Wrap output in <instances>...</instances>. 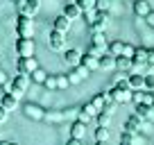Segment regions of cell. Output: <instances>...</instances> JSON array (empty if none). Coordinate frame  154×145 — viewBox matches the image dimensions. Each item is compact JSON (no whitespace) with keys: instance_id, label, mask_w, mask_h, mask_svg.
<instances>
[{"instance_id":"cell-12","label":"cell","mask_w":154,"mask_h":145,"mask_svg":"<svg viewBox=\"0 0 154 145\" xmlns=\"http://www.w3.org/2000/svg\"><path fill=\"white\" fill-rule=\"evenodd\" d=\"M70 23H72V20H68L63 14H59L57 18L52 20V29H54V32H61V34H68V29H70Z\"/></svg>"},{"instance_id":"cell-26","label":"cell","mask_w":154,"mask_h":145,"mask_svg":"<svg viewBox=\"0 0 154 145\" xmlns=\"http://www.w3.org/2000/svg\"><path fill=\"white\" fill-rule=\"evenodd\" d=\"M109 122H111V111L109 109H104V111L97 113V125L100 127H109Z\"/></svg>"},{"instance_id":"cell-48","label":"cell","mask_w":154,"mask_h":145,"mask_svg":"<svg viewBox=\"0 0 154 145\" xmlns=\"http://www.w3.org/2000/svg\"><path fill=\"white\" fill-rule=\"evenodd\" d=\"M131 2H138V0H131Z\"/></svg>"},{"instance_id":"cell-43","label":"cell","mask_w":154,"mask_h":145,"mask_svg":"<svg viewBox=\"0 0 154 145\" xmlns=\"http://www.w3.org/2000/svg\"><path fill=\"white\" fill-rule=\"evenodd\" d=\"M5 120H7V109L0 104V122H5Z\"/></svg>"},{"instance_id":"cell-16","label":"cell","mask_w":154,"mask_h":145,"mask_svg":"<svg viewBox=\"0 0 154 145\" xmlns=\"http://www.w3.org/2000/svg\"><path fill=\"white\" fill-rule=\"evenodd\" d=\"M111 100V95L109 93H97V95H93V100H91V104L95 106L97 111H104L106 109V102Z\"/></svg>"},{"instance_id":"cell-51","label":"cell","mask_w":154,"mask_h":145,"mask_svg":"<svg viewBox=\"0 0 154 145\" xmlns=\"http://www.w3.org/2000/svg\"><path fill=\"white\" fill-rule=\"evenodd\" d=\"M14 145H16V143H14Z\"/></svg>"},{"instance_id":"cell-18","label":"cell","mask_w":154,"mask_h":145,"mask_svg":"<svg viewBox=\"0 0 154 145\" xmlns=\"http://www.w3.org/2000/svg\"><path fill=\"white\" fill-rule=\"evenodd\" d=\"M149 11H152V9H149V2H147V0H138V2H134V14L138 16V18H145Z\"/></svg>"},{"instance_id":"cell-2","label":"cell","mask_w":154,"mask_h":145,"mask_svg":"<svg viewBox=\"0 0 154 145\" xmlns=\"http://www.w3.org/2000/svg\"><path fill=\"white\" fill-rule=\"evenodd\" d=\"M16 52H18L20 59L34 57V52H36V43H34V39H18V41H16Z\"/></svg>"},{"instance_id":"cell-39","label":"cell","mask_w":154,"mask_h":145,"mask_svg":"<svg viewBox=\"0 0 154 145\" xmlns=\"http://www.w3.org/2000/svg\"><path fill=\"white\" fill-rule=\"evenodd\" d=\"M143 104H145V106H149V109H152V106H154V93H152V91H145Z\"/></svg>"},{"instance_id":"cell-29","label":"cell","mask_w":154,"mask_h":145,"mask_svg":"<svg viewBox=\"0 0 154 145\" xmlns=\"http://www.w3.org/2000/svg\"><path fill=\"white\" fill-rule=\"evenodd\" d=\"M138 120H140V118H136V116H131V118H129V120H127V122H125V131H129V134H134V131H136V129H138Z\"/></svg>"},{"instance_id":"cell-45","label":"cell","mask_w":154,"mask_h":145,"mask_svg":"<svg viewBox=\"0 0 154 145\" xmlns=\"http://www.w3.org/2000/svg\"><path fill=\"white\" fill-rule=\"evenodd\" d=\"M66 145H82V143H79V140H75V138H68Z\"/></svg>"},{"instance_id":"cell-24","label":"cell","mask_w":154,"mask_h":145,"mask_svg":"<svg viewBox=\"0 0 154 145\" xmlns=\"http://www.w3.org/2000/svg\"><path fill=\"white\" fill-rule=\"evenodd\" d=\"M93 45H97V48H102L104 52H109V43H106L104 34H93Z\"/></svg>"},{"instance_id":"cell-44","label":"cell","mask_w":154,"mask_h":145,"mask_svg":"<svg viewBox=\"0 0 154 145\" xmlns=\"http://www.w3.org/2000/svg\"><path fill=\"white\" fill-rule=\"evenodd\" d=\"M5 82H9V79H7V72L2 70V68H0V86H2Z\"/></svg>"},{"instance_id":"cell-5","label":"cell","mask_w":154,"mask_h":145,"mask_svg":"<svg viewBox=\"0 0 154 145\" xmlns=\"http://www.w3.org/2000/svg\"><path fill=\"white\" fill-rule=\"evenodd\" d=\"M48 45H50L52 50H57V52L66 50V34H61V32H54V29H50V36H48Z\"/></svg>"},{"instance_id":"cell-6","label":"cell","mask_w":154,"mask_h":145,"mask_svg":"<svg viewBox=\"0 0 154 145\" xmlns=\"http://www.w3.org/2000/svg\"><path fill=\"white\" fill-rule=\"evenodd\" d=\"M97 109L91 104V102H86V104H82V109H79V113H77V120L84 122V125H88L91 122V118H97Z\"/></svg>"},{"instance_id":"cell-1","label":"cell","mask_w":154,"mask_h":145,"mask_svg":"<svg viewBox=\"0 0 154 145\" xmlns=\"http://www.w3.org/2000/svg\"><path fill=\"white\" fill-rule=\"evenodd\" d=\"M16 34H18V39H32V34H34V20H32V16L18 14V18H16Z\"/></svg>"},{"instance_id":"cell-19","label":"cell","mask_w":154,"mask_h":145,"mask_svg":"<svg viewBox=\"0 0 154 145\" xmlns=\"http://www.w3.org/2000/svg\"><path fill=\"white\" fill-rule=\"evenodd\" d=\"M131 66H134V61H131L129 57H116V68H118V70L120 72H131Z\"/></svg>"},{"instance_id":"cell-49","label":"cell","mask_w":154,"mask_h":145,"mask_svg":"<svg viewBox=\"0 0 154 145\" xmlns=\"http://www.w3.org/2000/svg\"><path fill=\"white\" fill-rule=\"evenodd\" d=\"M0 2H5V0H0Z\"/></svg>"},{"instance_id":"cell-46","label":"cell","mask_w":154,"mask_h":145,"mask_svg":"<svg viewBox=\"0 0 154 145\" xmlns=\"http://www.w3.org/2000/svg\"><path fill=\"white\" fill-rule=\"evenodd\" d=\"M0 145H14V143H9V140H0Z\"/></svg>"},{"instance_id":"cell-21","label":"cell","mask_w":154,"mask_h":145,"mask_svg":"<svg viewBox=\"0 0 154 145\" xmlns=\"http://www.w3.org/2000/svg\"><path fill=\"white\" fill-rule=\"evenodd\" d=\"M100 68H104V70H111V68H116V57L113 54H102V59H100Z\"/></svg>"},{"instance_id":"cell-23","label":"cell","mask_w":154,"mask_h":145,"mask_svg":"<svg viewBox=\"0 0 154 145\" xmlns=\"http://www.w3.org/2000/svg\"><path fill=\"white\" fill-rule=\"evenodd\" d=\"M95 2H97V0H75V5L82 9V14H86V11L95 9Z\"/></svg>"},{"instance_id":"cell-38","label":"cell","mask_w":154,"mask_h":145,"mask_svg":"<svg viewBox=\"0 0 154 145\" xmlns=\"http://www.w3.org/2000/svg\"><path fill=\"white\" fill-rule=\"evenodd\" d=\"M116 88H120V91H131V88H129V82H127V75L116 82Z\"/></svg>"},{"instance_id":"cell-9","label":"cell","mask_w":154,"mask_h":145,"mask_svg":"<svg viewBox=\"0 0 154 145\" xmlns=\"http://www.w3.org/2000/svg\"><path fill=\"white\" fill-rule=\"evenodd\" d=\"M79 61H82V52H79L77 48L63 50V63H66V66L75 68V66H79Z\"/></svg>"},{"instance_id":"cell-17","label":"cell","mask_w":154,"mask_h":145,"mask_svg":"<svg viewBox=\"0 0 154 145\" xmlns=\"http://www.w3.org/2000/svg\"><path fill=\"white\" fill-rule=\"evenodd\" d=\"M79 66H84V68H88V70H97L100 68V59H95V57H91V54H82V61H79Z\"/></svg>"},{"instance_id":"cell-14","label":"cell","mask_w":154,"mask_h":145,"mask_svg":"<svg viewBox=\"0 0 154 145\" xmlns=\"http://www.w3.org/2000/svg\"><path fill=\"white\" fill-rule=\"evenodd\" d=\"M84 136H86V125H84V122H79V120H75V122L70 125V138L82 140Z\"/></svg>"},{"instance_id":"cell-10","label":"cell","mask_w":154,"mask_h":145,"mask_svg":"<svg viewBox=\"0 0 154 145\" xmlns=\"http://www.w3.org/2000/svg\"><path fill=\"white\" fill-rule=\"evenodd\" d=\"M88 75H91V70L84 66H75L70 72H68V79H70V84H79L82 79H86Z\"/></svg>"},{"instance_id":"cell-11","label":"cell","mask_w":154,"mask_h":145,"mask_svg":"<svg viewBox=\"0 0 154 145\" xmlns=\"http://www.w3.org/2000/svg\"><path fill=\"white\" fill-rule=\"evenodd\" d=\"M127 82H129V88H131V91H143V86H145V75H140V72H129V75H127Z\"/></svg>"},{"instance_id":"cell-3","label":"cell","mask_w":154,"mask_h":145,"mask_svg":"<svg viewBox=\"0 0 154 145\" xmlns=\"http://www.w3.org/2000/svg\"><path fill=\"white\" fill-rule=\"evenodd\" d=\"M16 70H18V75H32L34 70H38V61L36 57H27V59H18V63H16Z\"/></svg>"},{"instance_id":"cell-28","label":"cell","mask_w":154,"mask_h":145,"mask_svg":"<svg viewBox=\"0 0 154 145\" xmlns=\"http://www.w3.org/2000/svg\"><path fill=\"white\" fill-rule=\"evenodd\" d=\"M25 116H27V118H41L43 113H41V109H38V106L25 104Z\"/></svg>"},{"instance_id":"cell-8","label":"cell","mask_w":154,"mask_h":145,"mask_svg":"<svg viewBox=\"0 0 154 145\" xmlns=\"http://www.w3.org/2000/svg\"><path fill=\"white\" fill-rule=\"evenodd\" d=\"M109 14H100L97 11V18L95 20H91V32L93 34H104V29H106V25H109Z\"/></svg>"},{"instance_id":"cell-27","label":"cell","mask_w":154,"mask_h":145,"mask_svg":"<svg viewBox=\"0 0 154 145\" xmlns=\"http://www.w3.org/2000/svg\"><path fill=\"white\" fill-rule=\"evenodd\" d=\"M45 79H48V72H45L43 68H38V70H34V72H32V82H36V84H45Z\"/></svg>"},{"instance_id":"cell-36","label":"cell","mask_w":154,"mask_h":145,"mask_svg":"<svg viewBox=\"0 0 154 145\" xmlns=\"http://www.w3.org/2000/svg\"><path fill=\"white\" fill-rule=\"evenodd\" d=\"M134 54H136V45H131V43H125V50H122V57H129V59H134Z\"/></svg>"},{"instance_id":"cell-31","label":"cell","mask_w":154,"mask_h":145,"mask_svg":"<svg viewBox=\"0 0 154 145\" xmlns=\"http://www.w3.org/2000/svg\"><path fill=\"white\" fill-rule=\"evenodd\" d=\"M136 143V136L129 134V131H122L120 134V145H134Z\"/></svg>"},{"instance_id":"cell-15","label":"cell","mask_w":154,"mask_h":145,"mask_svg":"<svg viewBox=\"0 0 154 145\" xmlns=\"http://www.w3.org/2000/svg\"><path fill=\"white\" fill-rule=\"evenodd\" d=\"M63 16H66L68 20H75V18H79V14H82V9L75 5V2H66L63 5V11H61Z\"/></svg>"},{"instance_id":"cell-40","label":"cell","mask_w":154,"mask_h":145,"mask_svg":"<svg viewBox=\"0 0 154 145\" xmlns=\"http://www.w3.org/2000/svg\"><path fill=\"white\" fill-rule=\"evenodd\" d=\"M43 86L50 88V91H52V88H57V75H48V79H45Z\"/></svg>"},{"instance_id":"cell-4","label":"cell","mask_w":154,"mask_h":145,"mask_svg":"<svg viewBox=\"0 0 154 145\" xmlns=\"http://www.w3.org/2000/svg\"><path fill=\"white\" fill-rule=\"evenodd\" d=\"M29 82H32V79H29L27 75H16V77H14V82H11V93H14L16 97H20L25 91H27Z\"/></svg>"},{"instance_id":"cell-50","label":"cell","mask_w":154,"mask_h":145,"mask_svg":"<svg viewBox=\"0 0 154 145\" xmlns=\"http://www.w3.org/2000/svg\"><path fill=\"white\" fill-rule=\"evenodd\" d=\"M16 2H20V0H16Z\"/></svg>"},{"instance_id":"cell-7","label":"cell","mask_w":154,"mask_h":145,"mask_svg":"<svg viewBox=\"0 0 154 145\" xmlns=\"http://www.w3.org/2000/svg\"><path fill=\"white\" fill-rule=\"evenodd\" d=\"M16 7H18V14L34 16L38 11V7H41V2H38V0H20V2H16Z\"/></svg>"},{"instance_id":"cell-34","label":"cell","mask_w":154,"mask_h":145,"mask_svg":"<svg viewBox=\"0 0 154 145\" xmlns=\"http://www.w3.org/2000/svg\"><path fill=\"white\" fill-rule=\"evenodd\" d=\"M145 91H152L154 93V72H147V75H145Z\"/></svg>"},{"instance_id":"cell-30","label":"cell","mask_w":154,"mask_h":145,"mask_svg":"<svg viewBox=\"0 0 154 145\" xmlns=\"http://www.w3.org/2000/svg\"><path fill=\"white\" fill-rule=\"evenodd\" d=\"M70 86V79H68L66 72H59L57 75V88H68Z\"/></svg>"},{"instance_id":"cell-47","label":"cell","mask_w":154,"mask_h":145,"mask_svg":"<svg viewBox=\"0 0 154 145\" xmlns=\"http://www.w3.org/2000/svg\"><path fill=\"white\" fill-rule=\"evenodd\" d=\"M95 145H106V143H95Z\"/></svg>"},{"instance_id":"cell-41","label":"cell","mask_w":154,"mask_h":145,"mask_svg":"<svg viewBox=\"0 0 154 145\" xmlns=\"http://www.w3.org/2000/svg\"><path fill=\"white\" fill-rule=\"evenodd\" d=\"M147 66H154V48H147Z\"/></svg>"},{"instance_id":"cell-25","label":"cell","mask_w":154,"mask_h":145,"mask_svg":"<svg viewBox=\"0 0 154 145\" xmlns=\"http://www.w3.org/2000/svg\"><path fill=\"white\" fill-rule=\"evenodd\" d=\"M106 140H109V129L97 125V129H95V143H106Z\"/></svg>"},{"instance_id":"cell-22","label":"cell","mask_w":154,"mask_h":145,"mask_svg":"<svg viewBox=\"0 0 154 145\" xmlns=\"http://www.w3.org/2000/svg\"><path fill=\"white\" fill-rule=\"evenodd\" d=\"M122 50H125V43H122V41H111L109 43V54H113V57H120L122 54Z\"/></svg>"},{"instance_id":"cell-32","label":"cell","mask_w":154,"mask_h":145,"mask_svg":"<svg viewBox=\"0 0 154 145\" xmlns=\"http://www.w3.org/2000/svg\"><path fill=\"white\" fill-rule=\"evenodd\" d=\"M109 5H111V0H97V2H95V11L106 14V11H109Z\"/></svg>"},{"instance_id":"cell-35","label":"cell","mask_w":154,"mask_h":145,"mask_svg":"<svg viewBox=\"0 0 154 145\" xmlns=\"http://www.w3.org/2000/svg\"><path fill=\"white\" fill-rule=\"evenodd\" d=\"M143 97H145V88L143 91H131V102L134 104H143Z\"/></svg>"},{"instance_id":"cell-20","label":"cell","mask_w":154,"mask_h":145,"mask_svg":"<svg viewBox=\"0 0 154 145\" xmlns=\"http://www.w3.org/2000/svg\"><path fill=\"white\" fill-rule=\"evenodd\" d=\"M0 104L5 106L7 111H11V109H16V104H18V97H16L14 93H2V100H0Z\"/></svg>"},{"instance_id":"cell-33","label":"cell","mask_w":154,"mask_h":145,"mask_svg":"<svg viewBox=\"0 0 154 145\" xmlns=\"http://www.w3.org/2000/svg\"><path fill=\"white\" fill-rule=\"evenodd\" d=\"M136 118H147L149 116V106H145V104H136V113H134Z\"/></svg>"},{"instance_id":"cell-42","label":"cell","mask_w":154,"mask_h":145,"mask_svg":"<svg viewBox=\"0 0 154 145\" xmlns=\"http://www.w3.org/2000/svg\"><path fill=\"white\" fill-rule=\"evenodd\" d=\"M145 23H147L149 27H154V11H149V14L145 16Z\"/></svg>"},{"instance_id":"cell-13","label":"cell","mask_w":154,"mask_h":145,"mask_svg":"<svg viewBox=\"0 0 154 145\" xmlns=\"http://www.w3.org/2000/svg\"><path fill=\"white\" fill-rule=\"evenodd\" d=\"M109 95H111L113 102H122V104H125V102H131V91H120V88L113 86L109 91Z\"/></svg>"},{"instance_id":"cell-37","label":"cell","mask_w":154,"mask_h":145,"mask_svg":"<svg viewBox=\"0 0 154 145\" xmlns=\"http://www.w3.org/2000/svg\"><path fill=\"white\" fill-rule=\"evenodd\" d=\"M88 54H91V57H95V59H102V54H106V52H104L102 48H97V45H91V48H88Z\"/></svg>"}]
</instances>
